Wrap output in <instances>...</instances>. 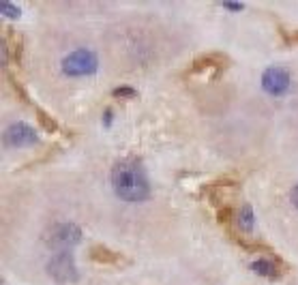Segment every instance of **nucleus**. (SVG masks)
I'll use <instances>...</instances> for the list:
<instances>
[{"mask_svg": "<svg viewBox=\"0 0 298 285\" xmlns=\"http://www.w3.org/2000/svg\"><path fill=\"white\" fill-rule=\"evenodd\" d=\"M112 187L125 202H144L150 197V183L138 159H122L112 167Z\"/></svg>", "mask_w": 298, "mask_h": 285, "instance_id": "1", "label": "nucleus"}, {"mask_svg": "<svg viewBox=\"0 0 298 285\" xmlns=\"http://www.w3.org/2000/svg\"><path fill=\"white\" fill-rule=\"evenodd\" d=\"M45 244L50 249H58V251H67L69 247H73L82 240V230L71 221H60L50 225V230L45 232Z\"/></svg>", "mask_w": 298, "mask_h": 285, "instance_id": "2", "label": "nucleus"}, {"mask_svg": "<svg viewBox=\"0 0 298 285\" xmlns=\"http://www.w3.org/2000/svg\"><path fill=\"white\" fill-rule=\"evenodd\" d=\"M97 67H99V58L93 49L88 48H82V49H75L62 60V71L67 75H93Z\"/></svg>", "mask_w": 298, "mask_h": 285, "instance_id": "3", "label": "nucleus"}, {"mask_svg": "<svg viewBox=\"0 0 298 285\" xmlns=\"http://www.w3.org/2000/svg\"><path fill=\"white\" fill-rule=\"evenodd\" d=\"M48 273L56 283H75L80 279L75 268V260L69 251H58L48 262Z\"/></svg>", "mask_w": 298, "mask_h": 285, "instance_id": "4", "label": "nucleus"}, {"mask_svg": "<svg viewBox=\"0 0 298 285\" xmlns=\"http://www.w3.org/2000/svg\"><path fill=\"white\" fill-rule=\"evenodd\" d=\"M228 56L219 54V51H210V54H204V56H198L196 60L189 64V69H187V77L191 75H206L208 73L210 77H217L221 75L225 69H228Z\"/></svg>", "mask_w": 298, "mask_h": 285, "instance_id": "5", "label": "nucleus"}, {"mask_svg": "<svg viewBox=\"0 0 298 285\" xmlns=\"http://www.w3.org/2000/svg\"><path fill=\"white\" fill-rule=\"evenodd\" d=\"M4 146H32L39 142L37 131L26 122H13L2 133Z\"/></svg>", "mask_w": 298, "mask_h": 285, "instance_id": "6", "label": "nucleus"}, {"mask_svg": "<svg viewBox=\"0 0 298 285\" xmlns=\"http://www.w3.org/2000/svg\"><path fill=\"white\" fill-rule=\"evenodd\" d=\"M262 86L266 93L279 96L290 88V73L283 67H268L262 73Z\"/></svg>", "mask_w": 298, "mask_h": 285, "instance_id": "7", "label": "nucleus"}, {"mask_svg": "<svg viewBox=\"0 0 298 285\" xmlns=\"http://www.w3.org/2000/svg\"><path fill=\"white\" fill-rule=\"evenodd\" d=\"M88 257L97 264H105V266H127L129 260L125 255L116 253V251L103 247V244H93L88 249Z\"/></svg>", "mask_w": 298, "mask_h": 285, "instance_id": "8", "label": "nucleus"}, {"mask_svg": "<svg viewBox=\"0 0 298 285\" xmlns=\"http://www.w3.org/2000/svg\"><path fill=\"white\" fill-rule=\"evenodd\" d=\"M251 270L260 277H270V279H279L281 275V266L277 257H260V260L251 262Z\"/></svg>", "mask_w": 298, "mask_h": 285, "instance_id": "9", "label": "nucleus"}, {"mask_svg": "<svg viewBox=\"0 0 298 285\" xmlns=\"http://www.w3.org/2000/svg\"><path fill=\"white\" fill-rule=\"evenodd\" d=\"M2 43L6 45V49H9V54H11L13 60H15L17 64L22 62V54H24V41H22V35L9 28V30L4 32Z\"/></svg>", "mask_w": 298, "mask_h": 285, "instance_id": "10", "label": "nucleus"}, {"mask_svg": "<svg viewBox=\"0 0 298 285\" xmlns=\"http://www.w3.org/2000/svg\"><path fill=\"white\" fill-rule=\"evenodd\" d=\"M236 223H238V230L241 232H251L253 230V223H255V215H253V208L249 204H243L236 212Z\"/></svg>", "mask_w": 298, "mask_h": 285, "instance_id": "11", "label": "nucleus"}, {"mask_svg": "<svg viewBox=\"0 0 298 285\" xmlns=\"http://www.w3.org/2000/svg\"><path fill=\"white\" fill-rule=\"evenodd\" d=\"M230 238L234 240L238 247H243L245 251H249V253H273L270 251V247H266L264 242H255V240H245V238H241L238 234H234V232H230Z\"/></svg>", "mask_w": 298, "mask_h": 285, "instance_id": "12", "label": "nucleus"}, {"mask_svg": "<svg viewBox=\"0 0 298 285\" xmlns=\"http://www.w3.org/2000/svg\"><path fill=\"white\" fill-rule=\"evenodd\" d=\"M217 223L223 225V228H230L234 223V206L223 204L221 208H217Z\"/></svg>", "mask_w": 298, "mask_h": 285, "instance_id": "13", "label": "nucleus"}, {"mask_svg": "<svg viewBox=\"0 0 298 285\" xmlns=\"http://www.w3.org/2000/svg\"><path fill=\"white\" fill-rule=\"evenodd\" d=\"M37 118H39L41 127H43L48 133H56V131H58V122L51 118L48 112H43V109H39V107H37Z\"/></svg>", "mask_w": 298, "mask_h": 285, "instance_id": "14", "label": "nucleus"}, {"mask_svg": "<svg viewBox=\"0 0 298 285\" xmlns=\"http://www.w3.org/2000/svg\"><path fill=\"white\" fill-rule=\"evenodd\" d=\"M9 84H11V88H13V93H15L17 99L22 101L24 105H30V96H28V93H26V88H24L13 75H9Z\"/></svg>", "mask_w": 298, "mask_h": 285, "instance_id": "15", "label": "nucleus"}, {"mask_svg": "<svg viewBox=\"0 0 298 285\" xmlns=\"http://www.w3.org/2000/svg\"><path fill=\"white\" fill-rule=\"evenodd\" d=\"M112 95L116 96V99H131V96H135V88L127 86V84H122V86L112 90Z\"/></svg>", "mask_w": 298, "mask_h": 285, "instance_id": "16", "label": "nucleus"}, {"mask_svg": "<svg viewBox=\"0 0 298 285\" xmlns=\"http://www.w3.org/2000/svg\"><path fill=\"white\" fill-rule=\"evenodd\" d=\"M0 9H2V15H4V17H17V15H19V9H17L15 4L2 2V4H0Z\"/></svg>", "mask_w": 298, "mask_h": 285, "instance_id": "17", "label": "nucleus"}, {"mask_svg": "<svg viewBox=\"0 0 298 285\" xmlns=\"http://www.w3.org/2000/svg\"><path fill=\"white\" fill-rule=\"evenodd\" d=\"M281 32H283V39H286V41H294V43H298V30L296 32H286L281 28Z\"/></svg>", "mask_w": 298, "mask_h": 285, "instance_id": "18", "label": "nucleus"}, {"mask_svg": "<svg viewBox=\"0 0 298 285\" xmlns=\"http://www.w3.org/2000/svg\"><path fill=\"white\" fill-rule=\"evenodd\" d=\"M290 199H292V204H294L296 208H298V185H296L294 189H292V195H290Z\"/></svg>", "mask_w": 298, "mask_h": 285, "instance_id": "19", "label": "nucleus"}, {"mask_svg": "<svg viewBox=\"0 0 298 285\" xmlns=\"http://www.w3.org/2000/svg\"><path fill=\"white\" fill-rule=\"evenodd\" d=\"M223 6H225V9H232V11H241V9H243V4H238V2H236V4H232V2H225Z\"/></svg>", "mask_w": 298, "mask_h": 285, "instance_id": "20", "label": "nucleus"}, {"mask_svg": "<svg viewBox=\"0 0 298 285\" xmlns=\"http://www.w3.org/2000/svg\"><path fill=\"white\" fill-rule=\"evenodd\" d=\"M103 118H105V125H109V122H112V109H105V116H103Z\"/></svg>", "mask_w": 298, "mask_h": 285, "instance_id": "21", "label": "nucleus"}]
</instances>
